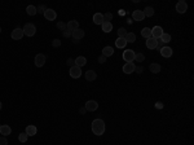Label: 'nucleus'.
Segmentation results:
<instances>
[{
  "label": "nucleus",
  "mask_w": 194,
  "mask_h": 145,
  "mask_svg": "<svg viewBox=\"0 0 194 145\" xmlns=\"http://www.w3.org/2000/svg\"><path fill=\"white\" fill-rule=\"evenodd\" d=\"M92 132H93L96 136H101L104 135V132H105V122H104L102 119H100V118H97V119H93V122H92Z\"/></svg>",
  "instance_id": "1"
},
{
  "label": "nucleus",
  "mask_w": 194,
  "mask_h": 145,
  "mask_svg": "<svg viewBox=\"0 0 194 145\" xmlns=\"http://www.w3.org/2000/svg\"><path fill=\"white\" fill-rule=\"evenodd\" d=\"M22 31H23V35L31 38V36H34L35 32H36V27H35L34 23H26V25L23 26Z\"/></svg>",
  "instance_id": "2"
},
{
  "label": "nucleus",
  "mask_w": 194,
  "mask_h": 145,
  "mask_svg": "<svg viewBox=\"0 0 194 145\" xmlns=\"http://www.w3.org/2000/svg\"><path fill=\"white\" fill-rule=\"evenodd\" d=\"M135 52H133L132 49H126L123 52V58L126 62H133L135 61Z\"/></svg>",
  "instance_id": "3"
},
{
  "label": "nucleus",
  "mask_w": 194,
  "mask_h": 145,
  "mask_svg": "<svg viewBox=\"0 0 194 145\" xmlns=\"http://www.w3.org/2000/svg\"><path fill=\"white\" fill-rule=\"evenodd\" d=\"M163 29L160 26H154L153 29H151V38H154V39H160V36L163 35Z\"/></svg>",
  "instance_id": "4"
},
{
  "label": "nucleus",
  "mask_w": 194,
  "mask_h": 145,
  "mask_svg": "<svg viewBox=\"0 0 194 145\" xmlns=\"http://www.w3.org/2000/svg\"><path fill=\"white\" fill-rule=\"evenodd\" d=\"M70 77L74 78V79H78V78H80V75H82V68H78V66H73V68H70Z\"/></svg>",
  "instance_id": "5"
},
{
  "label": "nucleus",
  "mask_w": 194,
  "mask_h": 145,
  "mask_svg": "<svg viewBox=\"0 0 194 145\" xmlns=\"http://www.w3.org/2000/svg\"><path fill=\"white\" fill-rule=\"evenodd\" d=\"M44 17L48 21H55L56 17H57V13H56V11H53V9L47 8V11L44 12Z\"/></svg>",
  "instance_id": "6"
},
{
  "label": "nucleus",
  "mask_w": 194,
  "mask_h": 145,
  "mask_svg": "<svg viewBox=\"0 0 194 145\" xmlns=\"http://www.w3.org/2000/svg\"><path fill=\"white\" fill-rule=\"evenodd\" d=\"M46 60H47V57L44 56L43 53H39L35 56V65H36L38 68H41V66H44V63H46Z\"/></svg>",
  "instance_id": "7"
},
{
  "label": "nucleus",
  "mask_w": 194,
  "mask_h": 145,
  "mask_svg": "<svg viewBox=\"0 0 194 145\" xmlns=\"http://www.w3.org/2000/svg\"><path fill=\"white\" fill-rule=\"evenodd\" d=\"M135 69H136L135 63L127 62V63H124V66H123V72L124 74H132V72H135Z\"/></svg>",
  "instance_id": "8"
},
{
  "label": "nucleus",
  "mask_w": 194,
  "mask_h": 145,
  "mask_svg": "<svg viewBox=\"0 0 194 145\" xmlns=\"http://www.w3.org/2000/svg\"><path fill=\"white\" fill-rule=\"evenodd\" d=\"M176 11L179 12V13H185V12L188 11V4L186 1H184V0H180V1H177V4H176Z\"/></svg>",
  "instance_id": "9"
},
{
  "label": "nucleus",
  "mask_w": 194,
  "mask_h": 145,
  "mask_svg": "<svg viewBox=\"0 0 194 145\" xmlns=\"http://www.w3.org/2000/svg\"><path fill=\"white\" fill-rule=\"evenodd\" d=\"M12 39L13 40H21V39L23 38V31L22 29H20V27H17V29H14L13 31H12Z\"/></svg>",
  "instance_id": "10"
},
{
  "label": "nucleus",
  "mask_w": 194,
  "mask_h": 145,
  "mask_svg": "<svg viewBox=\"0 0 194 145\" xmlns=\"http://www.w3.org/2000/svg\"><path fill=\"white\" fill-rule=\"evenodd\" d=\"M85 110H88V111H95V110H97V108H98V104H97V101H95V100H89V101L85 102Z\"/></svg>",
  "instance_id": "11"
},
{
  "label": "nucleus",
  "mask_w": 194,
  "mask_h": 145,
  "mask_svg": "<svg viewBox=\"0 0 194 145\" xmlns=\"http://www.w3.org/2000/svg\"><path fill=\"white\" fill-rule=\"evenodd\" d=\"M132 17H133V20H135V21L140 22V21H142L145 18V14H144V12H142L141 9H136V11H133Z\"/></svg>",
  "instance_id": "12"
},
{
  "label": "nucleus",
  "mask_w": 194,
  "mask_h": 145,
  "mask_svg": "<svg viewBox=\"0 0 194 145\" xmlns=\"http://www.w3.org/2000/svg\"><path fill=\"white\" fill-rule=\"evenodd\" d=\"M84 35H85L84 30H83V29H80V27H79V29H76L75 31H73V32H71V36L74 38V40H79V39H82Z\"/></svg>",
  "instance_id": "13"
},
{
  "label": "nucleus",
  "mask_w": 194,
  "mask_h": 145,
  "mask_svg": "<svg viewBox=\"0 0 194 145\" xmlns=\"http://www.w3.org/2000/svg\"><path fill=\"white\" fill-rule=\"evenodd\" d=\"M149 70H150V72H153V74H158V72H160V70H162V66L157 62H153L149 65Z\"/></svg>",
  "instance_id": "14"
},
{
  "label": "nucleus",
  "mask_w": 194,
  "mask_h": 145,
  "mask_svg": "<svg viewBox=\"0 0 194 145\" xmlns=\"http://www.w3.org/2000/svg\"><path fill=\"white\" fill-rule=\"evenodd\" d=\"M66 26H67V30H70V31L73 32V31H75L76 29H79V22L75 21V20L69 21V22L66 23Z\"/></svg>",
  "instance_id": "15"
},
{
  "label": "nucleus",
  "mask_w": 194,
  "mask_h": 145,
  "mask_svg": "<svg viewBox=\"0 0 194 145\" xmlns=\"http://www.w3.org/2000/svg\"><path fill=\"white\" fill-rule=\"evenodd\" d=\"M104 22H105V21H104L102 13H95L93 14V23H96V25H102Z\"/></svg>",
  "instance_id": "16"
},
{
  "label": "nucleus",
  "mask_w": 194,
  "mask_h": 145,
  "mask_svg": "<svg viewBox=\"0 0 194 145\" xmlns=\"http://www.w3.org/2000/svg\"><path fill=\"white\" fill-rule=\"evenodd\" d=\"M84 77H85V79H87L88 82H93L97 78V74H96V71H95V70H88V71H85Z\"/></svg>",
  "instance_id": "17"
},
{
  "label": "nucleus",
  "mask_w": 194,
  "mask_h": 145,
  "mask_svg": "<svg viewBox=\"0 0 194 145\" xmlns=\"http://www.w3.org/2000/svg\"><path fill=\"white\" fill-rule=\"evenodd\" d=\"M11 132H12V128L8 125H3V126H0V134H1L4 137H7L8 135H11Z\"/></svg>",
  "instance_id": "18"
},
{
  "label": "nucleus",
  "mask_w": 194,
  "mask_h": 145,
  "mask_svg": "<svg viewBox=\"0 0 194 145\" xmlns=\"http://www.w3.org/2000/svg\"><path fill=\"white\" fill-rule=\"evenodd\" d=\"M25 132H26V135H27V136H35V135H36V132H38V128L35 126L30 125V126L26 127Z\"/></svg>",
  "instance_id": "19"
},
{
  "label": "nucleus",
  "mask_w": 194,
  "mask_h": 145,
  "mask_svg": "<svg viewBox=\"0 0 194 145\" xmlns=\"http://www.w3.org/2000/svg\"><path fill=\"white\" fill-rule=\"evenodd\" d=\"M160 54H162L163 57H166V58H168V57L172 56V48L171 47H163L162 49H160Z\"/></svg>",
  "instance_id": "20"
},
{
  "label": "nucleus",
  "mask_w": 194,
  "mask_h": 145,
  "mask_svg": "<svg viewBox=\"0 0 194 145\" xmlns=\"http://www.w3.org/2000/svg\"><path fill=\"white\" fill-rule=\"evenodd\" d=\"M146 47H148L149 49H155V48H157V39H154V38L146 39Z\"/></svg>",
  "instance_id": "21"
},
{
  "label": "nucleus",
  "mask_w": 194,
  "mask_h": 145,
  "mask_svg": "<svg viewBox=\"0 0 194 145\" xmlns=\"http://www.w3.org/2000/svg\"><path fill=\"white\" fill-rule=\"evenodd\" d=\"M87 63V58L83 56H79L78 58H75V66H78V68H83V66Z\"/></svg>",
  "instance_id": "22"
},
{
  "label": "nucleus",
  "mask_w": 194,
  "mask_h": 145,
  "mask_svg": "<svg viewBox=\"0 0 194 145\" xmlns=\"http://www.w3.org/2000/svg\"><path fill=\"white\" fill-rule=\"evenodd\" d=\"M114 54V48L113 47H104V49H102V56H105V57H110V56H113Z\"/></svg>",
  "instance_id": "23"
},
{
  "label": "nucleus",
  "mask_w": 194,
  "mask_h": 145,
  "mask_svg": "<svg viewBox=\"0 0 194 145\" xmlns=\"http://www.w3.org/2000/svg\"><path fill=\"white\" fill-rule=\"evenodd\" d=\"M115 45H116V48H124L127 45L126 39H124V38H118L115 40Z\"/></svg>",
  "instance_id": "24"
},
{
  "label": "nucleus",
  "mask_w": 194,
  "mask_h": 145,
  "mask_svg": "<svg viewBox=\"0 0 194 145\" xmlns=\"http://www.w3.org/2000/svg\"><path fill=\"white\" fill-rule=\"evenodd\" d=\"M142 12H144L145 17H153V16H154V13H155V11H154V8H153V7H146Z\"/></svg>",
  "instance_id": "25"
},
{
  "label": "nucleus",
  "mask_w": 194,
  "mask_h": 145,
  "mask_svg": "<svg viewBox=\"0 0 194 145\" xmlns=\"http://www.w3.org/2000/svg\"><path fill=\"white\" fill-rule=\"evenodd\" d=\"M101 27H102V31L104 32H110L113 30V25H111V22H104L102 25H101Z\"/></svg>",
  "instance_id": "26"
},
{
  "label": "nucleus",
  "mask_w": 194,
  "mask_h": 145,
  "mask_svg": "<svg viewBox=\"0 0 194 145\" xmlns=\"http://www.w3.org/2000/svg\"><path fill=\"white\" fill-rule=\"evenodd\" d=\"M126 42L127 43H135L136 42V35L133 34V32H127V35H126Z\"/></svg>",
  "instance_id": "27"
},
{
  "label": "nucleus",
  "mask_w": 194,
  "mask_h": 145,
  "mask_svg": "<svg viewBox=\"0 0 194 145\" xmlns=\"http://www.w3.org/2000/svg\"><path fill=\"white\" fill-rule=\"evenodd\" d=\"M26 13H27L29 16H35V14L38 13L36 7H34V5H27V8H26Z\"/></svg>",
  "instance_id": "28"
},
{
  "label": "nucleus",
  "mask_w": 194,
  "mask_h": 145,
  "mask_svg": "<svg viewBox=\"0 0 194 145\" xmlns=\"http://www.w3.org/2000/svg\"><path fill=\"white\" fill-rule=\"evenodd\" d=\"M141 35L144 36V38H146V39L151 38V29H149V27H144V29L141 30Z\"/></svg>",
  "instance_id": "29"
},
{
  "label": "nucleus",
  "mask_w": 194,
  "mask_h": 145,
  "mask_svg": "<svg viewBox=\"0 0 194 145\" xmlns=\"http://www.w3.org/2000/svg\"><path fill=\"white\" fill-rule=\"evenodd\" d=\"M159 40L162 42L163 44L169 43V42H171V35H169V34H166V32H163V35L160 36V39H159Z\"/></svg>",
  "instance_id": "30"
},
{
  "label": "nucleus",
  "mask_w": 194,
  "mask_h": 145,
  "mask_svg": "<svg viewBox=\"0 0 194 145\" xmlns=\"http://www.w3.org/2000/svg\"><path fill=\"white\" fill-rule=\"evenodd\" d=\"M116 32H118V38H126V35H127V30L124 27H119Z\"/></svg>",
  "instance_id": "31"
},
{
  "label": "nucleus",
  "mask_w": 194,
  "mask_h": 145,
  "mask_svg": "<svg viewBox=\"0 0 194 145\" xmlns=\"http://www.w3.org/2000/svg\"><path fill=\"white\" fill-rule=\"evenodd\" d=\"M144 60H145V56L142 53H136L135 54V61L136 62H144Z\"/></svg>",
  "instance_id": "32"
},
{
  "label": "nucleus",
  "mask_w": 194,
  "mask_h": 145,
  "mask_svg": "<svg viewBox=\"0 0 194 145\" xmlns=\"http://www.w3.org/2000/svg\"><path fill=\"white\" fill-rule=\"evenodd\" d=\"M27 137L29 136L26 135V132H21V134L18 135V140L21 141V143H26V141H27Z\"/></svg>",
  "instance_id": "33"
},
{
  "label": "nucleus",
  "mask_w": 194,
  "mask_h": 145,
  "mask_svg": "<svg viewBox=\"0 0 194 145\" xmlns=\"http://www.w3.org/2000/svg\"><path fill=\"white\" fill-rule=\"evenodd\" d=\"M57 29H60L61 31H65V30L67 29V26L65 22H61V21H60V22H57Z\"/></svg>",
  "instance_id": "34"
},
{
  "label": "nucleus",
  "mask_w": 194,
  "mask_h": 145,
  "mask_svg": "<svg viewBox=\"0 0 194 145\" xmlns=\"http://www.w3.org/2000/svg\"><path fill=\"white\" fill-rule=\"evenodd\" d=\"M47 11V7H46V5H44V4H41V5H39V7L36 8V12H38V13H43L44 14V12H46Z\"/></svg>",
  "instance_id": "35"
},
{
  "label": "nucleus",
  "mask_w": 194,
  "mask_h": 145,
  "mask_svg": "<svg viewBox=\"0 0 194 145\" xmlns=\"http://www.w3.org/2000/svg\"><path fill=\"white\" fill-rule=\"evenodd\" d=\"M111 20H113V14L111 13H105V14H104V21H105V22H110Z\"/></svg>",
  "instance_id": "36"
},
{
  "label": "nucleus",
  "mask_w": 194,
  "mask_h": 145,
  "mask_svg": "<svg viewBox=\"0 0 194 145\" xmlns=\"http://www.w3.org/2000/svg\"><path fill=\"white\" fill-rule=\"evenodd\" d=\"M60 45H61V40H60V39H55V40L52 42V47H55V48H58Z\"/></svg>",
  "instance_id": "37"
},
{
  "label": "nucleus",
  "mask_w": 194,
  "mask_h": 145,
  "mask_svg": "<svg viewBox=\"0 0 194 145\" xmlns=\"http://www.w3.org/2000/svg\"><path fill=\"white\" fill-rule=\"evenodd\" d=\"M97 61L100 62V63H105V62H106V57H105V56H102V54H101V56H98Z\"/></svg>",
  "instance_id": "38"
},
{
  "label": "nucleus",
  "mask_w": 194,
  "mask_h": 145,
  "mask_svg": "<svg viewBox=\"0 0 194 145\" xmlns=\"http://www.w3.org/2000/svg\"><path fill=\"white\" fill-rule=\"evenodd\" d=\"M67 65L70 66V68H73V66H75V60H73V58H67Z\"/></svg>",
  "instance_id": "39"
},
{
  "label": "nucleus",
  "mask_w": 194,
  "mask_h": 145,
  "mask_svg": "<svg viewBox=\"0 0 194 145\" xmlns=\"http://www.w3.org/2000/svg\"><path fill=\"white\" fill-rule=\"evenodd\" d=\"M0 145H8V140H7V137H0Z\"/></svg>",
  "instance_id": "40"
},
{
  "label": "nucleus",
  "mask_w": 194,
  "mask_h": 145,
  "mask_svg": "<svg viewBox=\"0 0 194 145\" xmlns=\"http://www.w3.org/2000/svg\"><path fill=\"white\" fill-rule=\"evenodd\" d=\"M62 34H64V36H65V38H70V36H71V31H70V30H65V31H62Z\"/></svg>",
  "instance_id": "41"
},
{
  "label": "nucleus",
  "mask_w": 194,
  "mask_h": 145,
  "mask_svg": "<svg viewBox=\"0 0 194 145\" xmlns=\"http://www.w3.org/2000/svg\"><path fill=\"white\" fill-rule=\"evenodd\" d=\"M142 70H144V69H142V66H139V68L136 66V69H135V71L137 72V74H141Z\"/></svg>",
  "instance_id": "42"
},
{
  "label": "nucleus",
  "mask_w": 194,
  "mask_h": 145,
  "mask_svg": "<svg viewBox=\"0 0 194 145\" xmlns=\"http://www.w3.org/2000/svg\"><path fill=\"white\" fill-rule=\"evenodd\" d=\"M85 111H87V110H85V108H80V109H79V113L83 114V115L85 114Z\"/></svg>",
  "instance_id": "43"
},
{
  "label": "nucleus",
  "mask_w": 194,
  "mask_h": 145,
  "mask_svg": "<svg viewBox=\"0 0 194 145\" xmlns=\"http://www.w3.org/2000/svg\"><path fill=\"white\" fill-rule=\"evenodd\" d=\"M1 108H3V104H1V101H0V110H1Z\"/></svg>",
  "instance_id": "44"
},
{
  "label": "nucleus",
  "mask_w": 194,
  "mask_h": 145,
  "mask_svg": "<svg viewBox=\"0 0 194 145\" xmlns=\"http://www.w3.org/2000/svg\"><path fill=\"white\" fill-rule=\"evenodd\" d=\"M0 32H1V27H0Z\"/></svg>",
  "instance_id": "45"
}]
</instances>
